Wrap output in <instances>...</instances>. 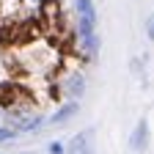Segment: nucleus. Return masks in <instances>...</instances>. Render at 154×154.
Instances as JSON below:
<instances>
[{"mask_svg": "<svg viewBox=\"0 0 154 154\" xmlns=\"http://www.w3.org/2000/svg\"><path fill=\"white\" fill-rule=\"evenodd\" d=\"M61 14H66L63 11V0H38L36 3V17H42L47 25L52 19H58Z\"/></svg>", "mask_w": 154, "mask_h": 154, "instance_id": "0eeeda50", "label": "nucleus"}, {"mask_svg": "<svg viewBox=\"0 0 154 154\" xmlns=\"http://www.w3.org/2000/svg\"><path fill=\"white\" fill-rule=\"evenodd\" d=\"M44 124H47V116L36 110V113H30V116H25V119H22V124L17 127V135H33V132H42Z\"/></svg>", "mask_w": 154, "mask_h": 154, "instance_id": "6e6552de", "label": "nucleus"}, {"mask_svg": "<svg viewBox=\"0 0 154 154\" xmlns=\"http://www.w3.org/2000/svg\"><path fill=\"white\" fill-rule=\"evenodd\" d=\"M0 127H3V110H0Z\"/></svg>", "mask_w": 154, "mask_h": 154, "instance_id": "4468645a", "label": "nucleus"}, {"mask_svg": "<svg viewBox=\"0 0 154 154\" xmlns=\"http://www.w3.org/2000/svg\"><path fill=\"white\" fill-rule=\"evenodd\" d=\"M66 154H96V127H85L66 140Z\"/></svg>", "mask_w": 154, "mask_h": 154, "instance_id": "20e7f679", "label": "nucleus"}, {"mask_svg": "<svg viewBox=\"0 0 154 154\" xmlns=\"http://www.w3.org/2000/svg\"><path fill=\"white\" fill-rule=\"evenodd\" d=\"M22 3H28V6H36V3H38V0H22Z\"/></svg>", "mask_w": 154, "mask_h": 154, "instance_id": "ddd939ff", "label": "nucleus"}, {"mask_svg": "<svg viewBox=\"0 0 154 154\" xmlns=\"http://www.w3.org/2000/svg\"><path fill=\"white\" fill-rule=\"evenodd\" d=\"M72 52L80 58V63H96V58H99V52H102V36H99V30L88 33V36H74Z\"/></svg>", "mask_w": 154, "mask_h": 154, "instance_id": "7ed1b4c3", "label": "nucleus"}, {"mask_svg": "<svg viewBox=\"0 0 154 154\" xmlns=\"http://www.w3.org/2000/svg\"><path fill=\"white\" fill-rule=\"evenodd\" d=\"M149 146H151V124H149V119H138V124L129 132V149L135 154H143Z\"/></svg>", "mask_w": 154, "mask_h": 154, "instance_id": "39448f33", "label": "nucleus"}, {"mask_svg": "<svg viewBox=\"0 0 154 154\" xmlns=\"http://www.w3.org/2000/svg\"><path fill=\"white\" fill-rule=\"evenodd\" d=\"M77 113H80V102L63 99L61 105H58V107L47 116V121H50V124H55V127H63V124H69L72 119H77Z\"/></svg>", "mask_w": 154, "mask_h": 154, "instance_id": "423d86ee", "label": "nucleus"}, {"mask_svg": "<svg viewBox=\"0 0 154 154\" xmlns=\"http://www.w3.org/2000/svg\"><path fill=\"white\" fill-rule=\"evenodd\" d=\"M143 30H146V38L154 44V14H149V17H146V25H143Z\"/></svg>", "mask_w": 154, "mask_h": 154, "instance_id": "9b49d317", "label": "nucleus"}, {"mask_svg": "<svg viewBox=\"0 0 154 154\" xmlns=\"http://www.w3.org/2000/svg\"><path fill=\"white\" fill-rule=\"evenodd\" d=\"M143 69H146V55L143 58H132V72L135 74H143Z\"/></svg>", "mask_w": 154, "mask_h": 154, "instance_id": "f8f14e48", "label": "nucleus"}, {"mask_svg": "<svg viewBox=\"0 0 154 154\" xmlns=\"http://www.w3.org/2000/svg\"><path fill=\"white\" fill-rule=\"evenodd\" d=\"M55 80L61 83L63 99H72V102H80L83 96H85V91H88V80H85V74L77 69V66H66Z\"/></svg>", "mask_w": 154, "mask_h": 154, "instance_id": "f03ea898", "label": "nucleus"}, {"mask_svg": "<svg viewBox=\"0 0 154 154\" xmlns=\"http://www.w3.org/2000/svg\"><path fill=\"white\" fill-rule=\"evenodd\" d=\"M72 28L74 36H88L96 33V25H99V11H96L94 0H72Z\"/></svg>", "mask_w": 154, "mask_h": 154, "instance_id": "f257e3e1", "label": "nucleus"}, {"mask_svg": "<svg viewBox=\"0 0 154 154\" xmlns=\"http://www.w3.org/2000/svg\"><path fill=\"white\" fill-rule=\"evenodd\" d=\"M19 154H33V151H19Z\"/></svg>", "mask_w": 154, "mask_h": 154, "instance_id": "2eb2a0df", "label": "nucleus"}, {"mask_svg": "<svg viewBox=\"0 0 154 154\" xmlns=\"http://www.w3.org/2000/svg\"><path fill=\"white\" fill-rule=\"evenodd\" d=\"M47 154H66V143L63 140H50L47 143Z\"/></svg>", "mask_w": 154, "mask_h": 154, "instance_id": "9d476101", "label": "nucleus"}, {"mask_svg": "<svg viewBox=\"0 0 154 154\" xmlns=\"http://www.w3.org/2000/svg\"><path fill=\"white\" fill-rule=\"evenodd\" d=\"M17 138H19V135L11 127H0V146H3V143H14Z\"/></svg>", "mask_w": 154, "mask_h": 154, "instance_id": "1a4fd4ad", "label": "nucleus"}]
</instances>
